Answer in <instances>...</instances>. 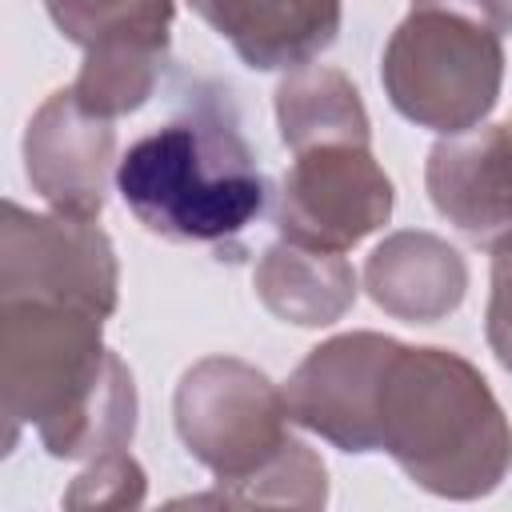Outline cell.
Masks as SVG:
<instances>
[{"label":"cell","instance_id":"obj_1","mask_svg":"<svg viewBox=\"0 0 512 512\" xmlns=\"http://www.w3.org/2000/svg\"><path fill=\"white\" fill-rule=\"evenodd\" d=\"M384 444L420 484L452 496H472L456 460L472 468L480 488H492L508 464L512 440L484 380L440 348L384 344L372 376L364 452Z\"/></svg>","mask_w":512,"mask_h":512},{"label":"cell","instance_id":"obj_2","mask_svg":"<svg viewBox=\"0 0 512 512\" xmlns=\"http://www.w3.org/2000/svg\"><path fill=\"white\" fill-rule=\"evenodd\" d=\"M116 188L148 232L192 244L228 240L264 208L244 136L208 104L140 136L116 164Z\"/></svg>","mask_w":512,"mask_h":512},{"label":"cell","instance_id":"obj_3","mask_svg":"<svg viewBox=\"0 0 512 512\" xmlns=\"http://www.w3.org/2000/svg\"><path fill=\"white\" fill-rule=\"evenodd\" d=\"M396 108L436 132H468L496 100L500 28L464 24L440 4H420L384 60Z\"/></svg>","mask_w":512,"mask_h":512},{"label":"cell","instance_id":"obj_4","mask_svg":"<svg viewBox=\"0 0 512 512\" xmlns=\"http://www.w3.org/2000/svg\"><path fill=\"white\" fill-rule=\"evenodd\" d=\"M392 208L388 180L372 168L360 140L340 144L324 156H300L284 180L280 228L292 244L336 256L344 244L372 232Z\"/></svg>","mask_w":512,"mask_h":512},{"label":"cell","instance_id":"obj_5","mask_svg":"<svg viewBox=\"0 0 512 512\" xmlns=\"http://www.w3.org/2000/svg\"><path fill=\"white\" fill-rule=\"evenodd\" d=\"M428 188L436 208L476 244H512V124L440 144Z\"/></svg>","mask_w":512,"mask_h":512},{"label":"cell","instance_id":"obj_6","mask_svg":"<svg viewBox=\"0 0 512 512\" xmlns=\"http://www.w3.org/2000/svg\"><path fill=\"white\" fill-rule=\"evenodd\" d=\"M252 68H284L336 32V0H192Z\"/></svg>","mask_w":512,"mask_h":512},{"label":"cell","instance_id":"obj_7","mask_svg":"<svg viewBox=\"0 0 512 512\" xmlns=\"http://www.w3.org/2000/svg\"><path fill=\"white\" fill-rule=\"evenodd\" d=\"M488 340L504 368H512V244L496 256L492 268V308H488Z\"/></svg>","mask_w":512,"mask_h":512}]
</instances>
